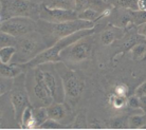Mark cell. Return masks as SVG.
<instances>
[{
    "instance_id": "32",
    "label": "cell",
    "mask_w": 146,
    "mask_h": 130,
    "mask_svg": "<svg viewBox=\"0 0 146 130\" xmlns=\"http://www.w3.org/2000/svg\"><path fill=\"white\" fill-rule=\"evenodd\" d=\"M88 1H89V0H74L75 11H76L77 13H80L82 11H84L85 9H87Z\"/></svg>"
},
{
    "instance_id": "20",
    "label": "cell",
    "mask_w": 146,
    "mask_h": 130,
    "mask_svg": "<svg viewBox=\"0 0 146 130\" xmlns=\"http://www.w3.org/2000/svg\"><path fill=\"white\" fill-rule=\"evenodd\" d=\"M16 53V47H3L0 49V62L9 64L13 60Z\"/></svg>"
},
{
    "instance_id": "13",
    "label": "cell",
    "mask_w": 146,
    "mask_h": 130,
    "mask_svg": "<svg viewBox=\"0 0 146 130\" xmlns=\"http://www.w3.org/2000/svg\"><path fill=\"white\" fill-rule=\"evenodd\" d=\"M47 111L49 119L60 121L66 116V108L64 106V103H57L53 101L52 104L47 106Z\"/></svg>"
},
{
    "instance_id": "8",
    "label": "cell",
    "mask_w": 146,
    "mask_h": 130,
    "mask_svg": "<svg viewBox=\"0 0 146 130\" xmlns=\"http://www.w3.org/2000/svg\"><path fill=\"white\" fill-rule=\"evenodd\" d=\"M35 12L39 13V5L29 0H1V21L18 16L31 17Z\"/></svg>"
},
{
    "instance_id": "24",
    "label": "cell",
    "mask_w": 146,
    "mask_h": 130,
    "mask_svg": "<svg viewBox=\"0 0 146 130\" xmlns=\"http://www.w3.org/2000/svg\"><path fill=\"white\" fill-rule=\"evenodd\" d=\"M108 5H110L106 0H89L88 1V7H91L95 11H98L102 15L107 9H109Z\"/></svg>"
},
{
    "instance_id": "31",
    "label": "cell",
    "mask_w": 146,
    "mask_h": 130,
    "mask_svg": "<svg viewBox=\"0 0 146 130\" xmlns=\"http://www.w3.org/2000/svg\"><path fill=\"white\" fill-rule=\"evenodd\" d=\"M135 94L140 98L146 96V80H144L141 85H139V86L135 88Z\"/></svg>"
},
{
    "instance_id": "36",
    "label": "cell",
    "mask_w": 146,
    "mask_h": 130,
    "mask_svg": "<svg viewBox=\"0 0 146 130\" xmlns=\"http://www.w3.org/2000/svg\"><path fill=\"white\" fill-rule=\"evenodd\" d=\"M143 60H146V56H145V58H144V59H143Z\"/></svg>"
},
{
    "instance_id": "25",
    "label": "cell",
    "mask_w": 146,
    "mask_h": 130,
    "mask_svg": "<svg viewBox=\"0 0 146 130\" xmlns=\"http://www.w3.org/2000/svg\"><path fill=\"white\" fill-rule=\"evenodd\" d=\"M115 39H117V33L114 30H105L101 34V41L104 46H110L111 43L114 42Z\"/></svg>"
},
{
    "instance_id": "6",
    "label": "cell",
    "mask_w": 146,
    "mask_h": 130,
    "mask_svg": "<svg viewBox=\"0 0 146 130\" xmlns=\"http://www.w3.org/2000/svg\"><path fill=\"white\" fill-rule=\"evenodd\" d=\"M26 80L27 77L25 73L15 77L11 89V104L13 107V111H14V117L16 122L18 123H20L21 115L25 109L29 106L33 107L29 92H28Z\"/></svg>"
},
{
    "instance_id": "5",
    "label": "cell",
    "mask_w": 146,
    "mask_h": 130,
    "mask_svg": "<svg viewBox=\"0 0 146 130\" xmlns=\"http://www.w3.org/2000/svg\"><path fill=\"white\" fill-rule=\"evenodd\" d=\"M30 70L32 71V73H31V80L29 82V84L27 83L26 80L30 98H35V103L33 105L34 107H37V106L47 107L54 101H53L50 91L48 89L47 84L44 82V71L40 66L30 69Z\"/></svg>"
},
{
    "instance_id": "18",
    "label": "cell",
    "mask_w": 146,
    "mask_h": 130,
    "mask_svg": "<svg viewBox=\"0 0 146 130\" xmlns=\"http://www.w3.org/2000/svg\"><path fill=\"white\" fill-rule=\"evenodd\" d=\"M146 125V114H135L128 117V127L129 128H144Z\"/></svg>"
},
{
    "instance_id": "30",
    "label": "cell",
    "mask_w": 146,
    "mask_h": 130,
    "mask_svg": "<svg viewBox=\"0 0 146 130\" xmlns=\"http://www.w3.org/2000/svg\"><path fill=\"white\" fill-rule=\"evenodd\" d=\"M75 128H85V127H88L87 125V119H86V115H85L84 112L80 113L77 115L76 119H75V125H74Z\"/></svg>"
},
{
    "instance_id": "23",
    "label": "cell",
    "mask_w": 146,
    "mask_h": 130,
    "mask_svg": "<svg viewBox=\"0 0 146 130\" xmlns=\"http://www.w3.org/2000/svg\"><path fill=\"white\" fill-rule=\"evenodd\" d=\"M17 43V37L13 36L7 32H2L0 34V46L3 47H15Z\"/></svg>"
},
{
    "instance_id": "7",
    "label": "cell",
    "mask_w": 146,
    "mask_h": 130,
    "mask_svg": "<svg viewBox=\"0 0 146 130\" xmlns=\"http://www.w3.org/2000/svg\"><path fill=\"white\" fill-rule=\"evenodd\" d=\"M92 50H93L92 35L83 37L62 50L60 54L62 62H70V64H78L84 62L91 57Z\"/></svg>"
},
{
    "instance_id": "34",
    "label": "cell",
    "mask_w": 146,
    "mask_h": 130,
    "mask_svg": "<svg viewBox=\"0 0 146 130\" xmlns=\"http://www.w3.org/2000/svg\"><path fill=\"white\" fill-rule=\"evenodd\" d=\"M137 7L139 11H146V0H138Z\"/></svg>"
},
{
    "instance_id": "11",
    "label": "cell",
    "mask_w": 146,
    "mask_h": 130,
    "mask_svg": "<svg viewBox=\"0 0 146 130\" xmlns=\"http://www.w3.org/2000/svg\"><path fill=\"white\" fill-rule=\"evenodd\" d=\"M38 18L47 22H64L74 20L78 18V13L75 10H66V9H57L51 7L48 4H40Z\"/></svg>"
},
{
    "instance_id": "17",
    "label": "cell",
    "mask_w": 146,
    "mask_h": 130,
    "mask_svg": "<svg viewBox=\"0 0 146 130\" xmlns=\"http://www.w3.org/2000/svg\"><path fill=\"white\" fill-rule=\"evenodd\" d=\"M106 1L114 9L138 10V7H137V1L138 0H106Z\"/></svg>"
},
{
    "instance_id": "15",
    "label": "cell",
    "mask_w": 146,
    "mask_h": 130,
    "mask_svg": "<svg viewBox=\"0 0 146 130\" xmlns=\"http://www.w3.org/2000/svg\"><path fill=\"white\" fill-rule=\"evenodd\" d=\"M130 56L131 59L135 62H139V60H143L146 56V41L144 42H139L135 46L130 49Z\"/></svg>"
},
{
    "instance_id": "33",
    "label": "cell",
    "mask_w": 146,
    "mask_h": 130,
    "mask_svg": "<svg viewBox=\"0 0 146 130\" xmlns=\"http://www.w3.org/2000/svg\"><path fill=\"white\" fill-rule=\"evenodd\" d=\"M137 33L141 36L146 37V22H143L141 25H137Z\"/></svg>"
},
{
    "instance_id": "16",
    "label": "cell",
    "mask_w": 146,
    "mask_h": 130,
    "mask_svg": "<svg viewBox=\"0 0 146 130\" xmlns=\"http://www.w3.org/2000/svg\"><path fill=\"white\" fill-rule=\"evenodd\" d=\"M22 128H35V123H34V115H33V107L29 106L25 109L22 113L21 119H20Z\"/></svg>"
},
{
    "instance_id": "9",
    "label": "cell",
    "mask_w": 146,
    "mask_h": 130,
    "mask_svg": "<svg viewBox=\"0 0 146 130\" xmlns=\"http://www.w3.org/2000/svg\"><path fill=\"white\" fill-rule=\"evenodd\" d=\"M40 67L44 71V82L53 98V101L57 103H64L66 99L65 88H64L62 77L55 68V62L44 64V65H40Z\"/></svg>"
},
{
    "instance_id": "2",
    "label": "cell",
    "mask_w": 146,
    "mask_h": 130,
    "mask_svg": "<svg viewBox=\"0 0 146 130\" xmlns=\"http://www.w3.org/2000/svg\"><path fill=\"white\" fill-rule=\"evenodd\" d=\"M94 25L95 22L83 20L80 18L69 20V21L57 22V23L47 22L39 19V22H38V28L41 29L40 33L44 35L49 47H51L57 40L62 39L64 37L69 36V35L75 32H78L80 30L94 28Z\"/></svg>"
},
{
    "instance_id": "22",
    "label": "cell",
    "mask_w": 146,
    "mask_h": 130,
    "mask_svg": "<svg viewBox=\"0 0 146 130\" xmlns=\"http://www.w3.org/2000/svg\"><path fill=\"white\" fill-rule=\"evenodd\" d=\"M48 5L57 9H66V10H75L74 0H49Z\"/></svg>"
},
{
    "instance_id": "28",
    "label": "cell",
    "mask_w": 146,
    "mask_h": 130,
    "mask_svg": "<svg viewBox=\"0 0 146 130\" xmlns=\"http://www.w3.org/2000/svg\"><path fill=\"white\" fill-rule=\"evenodd\" d=\"M113 93L120 95V96H124L128 98V93H129V89L125 84H117L113 88Z\"/></svg>"
},
{
    "instance_id": "12",
    "label": "cell",
    "mask_w": 146,
    "mask_h": 130,
    "mask_svg": "<svg viewBox=\"0 0 146 130\" xmlns=\"http://www.w3.org/2000/svg\"><path fill=\"white\" fill-rule=\"evenodd\" d=\"M22 73H26V70L22 67L21 64H15V62L3 64V62H1V66H0L1 77L15 78V77L19 76Z\"/></svg>"
},
{
    "instance_id": "10",
    "label": "cell",
    "mask_w": 146,
    "mask_h": 130,
    "mask_svg": "<svg viewBox=\"0 0 146 130\" xmlns=\"http://www.w3.org/2000/svg\"><path fill=\"white\" fill-rule=\"evenodd\" d=\"M0 28L2 32H7L19 38L29 33L36 31L38 29V23L31 17L18 16V17H12L4 21H1Z\"/></svg>"
},
{
    "instance_id": "4",
    "label": "cell",
    "mask_w": 146,
    "mask_h": 130,
    "mask_svg": "<svg viewBox=\"0 0 146 130\" xmlns=\"http://www.w3.org/2000/svg\"><path fill=\"white\" fill-rule=\"evenodd\" d=\"M55 68L62 77L66 98L72 104H75L80 98L85 89V82L83 77L72 69H70L64 62H55Z\"/></svg>"
},
{
    "instance_id": "26",
    "label": "cell",
    "mask_w": 146,
    "mask_h": 130,
    "mask_svg": "<svg viewBox=\"0 0 146 130\" xmlns=\"http://www.w3.org/2000/svg\"><path fill=\"white\" fill-rule=\"evenodd\" d=\"M111 128H129L128 127V119L126 116H117L110 121Z\"/></svg>"
},
{
    "instance_id": "19",
    "label": "cell",
    "mask_w": 146,
    "mask_h": 130,
    "mask_svg": "<svg viewBox=\"0 0 146 130\" xmlns=\"http://www.w3.org/2000/svg\"><path fill=\"white\" fill-rule=\"evenodd\" d=\"M100 17H101V14L91 7H87L84 11L78 13V18L83 19V20H88V21L96 22L100 20Z\"/></svg>"
},
{
    "instance_id": "14",
    "label": "cell",
    "mask_w": 146,
    "mask_h": 130,
    "mask_svg": "<svg viewBox=\"0 0 146 130\" xmlns=\"http://www.w3.org/2000/svg\"><path fill=\"white\" fill-rule=\"evenodd\" d=\"M33 115H34L35 128H39L40 125L49 119V116H48L47 107H44V106H37V107H33Z\"/></svg>"
},
{
    "instance_id": "3",
    "label": "cell",
    "mask_w": 146,
    "mask_h": 130,
    "mask_svg": "<svg viewBox=\"0 0 146 130\" xmlns=\"http://www.w3.org/2000/svg\"><path fill=\"white\" fill-rule=\"evenodd\" d=\"M16 53L12 62L15 64H26L32 60L34 57L49 48L47 41L41 33L34 31L25 36L17 38Z\"/></svg>"
},
{
    "instance_id": "35",
    "label": "cell",
    "mask_w": 146,
    "mask_h": 130,
    "mask_svg": "<svg viewBox=\"0 0 146 130\" xmlns=\"http://www.w3.org/2000/svg\"><path fill=\"white\" fill-rule=\"evenodd\" d=\"M140 101H141V110L143 113L146 114V96L140 98Z\"/></svg>"
},
{
    "instance_id": "27",
    "label": "cell",
    "mask_w": 146,
    "mask_h": 130,
    "mask_svg": "<svg viewBox=\"0 0 146 130\" xmlns=\"http://www.w3.org/2000/svg\"><path fill=\"white\" fill-rule=\"evenodd\" d=\"M64 125L60 124L58 121H56V119H48L46 122L40 125L39 128L41 129H62L64 128Z\"/></svg>"
},
{
    "instance_id": "21",
    "label": "cell",
    "mask_w": 146,
    "mask_h": 130,
    "mask_svg": "<svg viewBox=\"0 0 146 130\" xmlns=\"http://www.w3.org/2000/svg\"><path fill=\"white\" fill-rule=\"evenodd\" d=\"M108 103L114 109H122L127 106V98L120 96V95L112 93L108 96Z\"/></svg>"
},
{
    "instance_id": "1",
    "label": "cell",
    "mask_w": 146,
    "mask_h": 130,
    "mask_svg": "<svg viewBox=\"0 0 146 130\" xmlns=\"http://www.w3.org/2000/svg\"><path fill=\"white\" fill-rule=\"evenodd\" d=\"M95 32L94 28L91 29H85L80 30L78 32H75L62 38V39L57 40L54 44H52L51 47L47 48L46 50H44L41 53L37 55L36 57H34L32 60H30L29 62L26 64H21L22 67L25 68L26 72L30 69H33L35 67H38L40 65H44V64H48V62H62V57L60 54L64 49H66L68 46H70L71 43H73L74 41L83 38V37L89 36V35H93Z\"/></svg>"
},
{
    "instance_id": "29",
    "label": "cell",
    "mask_w": 146,
    "mask_h": 130,
    "mask_svg": "<svg viewBox=\"0 0 146 130\" xmlns=\"http://www.w3.org/2000/svg\"><path fill=\"white\" fill-rule=\"evenodd\" d=\"M127 106L130 109L137 110V109H141V101H140V98H138L137 95H132L130 98H127Z\"/></svg>"
}]
</instances>
